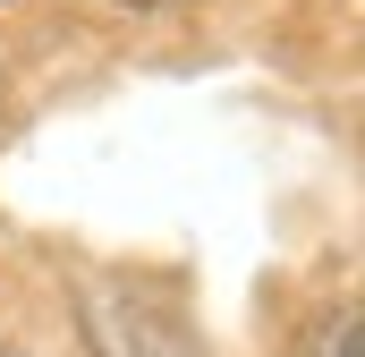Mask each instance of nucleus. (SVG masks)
<instances>
[{"instance_id":"nucleus-1","label":"nucleus","mask_w":365,"mask_h":357,"mask_svg":"<svg viewBox=\"0 0 365 357\" xmlns=\"http://www.w3.org/2000/svg\"><path fill=\"white\" fill-rule=\"evenodd\" d=\"M77 323H86V349L93 357H204L195 332H187V315L162 298V289L128 281V272L77 289Z\"/></svg>"},{"instance_id":"nucleus-2","label":"nucleus","mask_w":365,"mask_h":357,"mask_svg":"<svg viewBox=\"0 0 365 357\" xmlns=\"http://www.w3.org/2000/svg\"><path fill=\"white\" fill-rule=\"evenodd\" d=\"M297 357H365V306H331V315H314L306 341H297Z\"/></svg>"},{"instance_id":"nucleus-3","label":"nucleus","mask_w":365,"mask_h":357,"mask_svg":"<svg viewBox=\"0 0 365 357\" xmlns=\"http://www.w3.org/2000/svg\"><path fill=\"white\" fill-rule=\"evenodd\" d=\"M128 9H162V0H128Z\"/></svg>"}]
</instances>
